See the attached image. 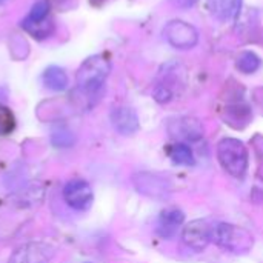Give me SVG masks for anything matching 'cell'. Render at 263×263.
I'll list each match as a JSON object with an SVG mask.
<instances>
[{"label":"cell","mask_w":263,"mask_h":263,"mask_svg":"<svg viewBox=\"0 0 263 263\" xmlns=\"http://www.w3.org/2000/svg\"><path fill=\"white\" fill-rule=\"evenodd\" d=\"M111 72V60L105 54L88 57L77 71V88L83 94L97 92Z\"/></svg>","instance_id":"6da1fadb"},{"label":"cell","mask_w":263,"mask_h":263,"mask_svg":"<svg viewBox=\"0 0 263 263\" xmlns=\"http://www.w3.org/2000/svg\"><path fill=\"white\" fill-rule=\"evenodd\" d=\"M217 159L222 168L233 177L242 179L248 170V149L243 142L227 137L217 145Z\"/></svg>","instance_id":"7a4b0ae2"},{"label":"cell","mask_w":263,"mask_h":263,"mask_svg":"<svg viewBox=\"0 0 263 263\" xmlns=\"http://www.w3.org/2000/svg\"><path fill=\"white\" fill-rule=\"evenodd\" d=\"M213 240L231 253H248L253 247V236L240 227L217 223L213 227Z\"/></svg>","instance_id":"3957f363"},{"label":"cell","mask_w":263,"mask_h":263,"mask_svg":"<svg viewBox=\"0 0 263 263\" xmlns=\"http://www.w3.org/2000/svg\"><path fill=\"white\" fill-rule=\"evenodd\" d=\"M163 37L176 49H191L199 43V31L183 20H171L163 28Z\"/></svg>","instance_id":"277c9868"},{"label":"cell","mask_w":263,"mask_h":263,"mask_svg":"<svg viewBox=\"0 0 263 263\" xmlns=\"http://www.w3.org/2000/svg\"><path fill=\"white\" fill-rule=\"evenodd\" d=\"M63 199L76 211H86L92 205L94 194L91 185L83 179H72L63 188Z\"/></svg>","instance_id":"5b68a950"},{"label":"cell","mask_w":263,"mask_h":263,"mask_svg":"<svg viewBox=\"0 0 263 263\" xmlns=\"http://www.w3.org/2000/svg\"><path fill=\"white\" fill-rule=\"evenodd\" d=\"M168 133L173 139L185 142H197L203 137V125L194 117H176L168 120Z\"/></svg>","instance_id":"8992f818"},{"label":"cell","mask_w":263,"mask_h":263,"mask_svg":"<svg viewBox=\"0 0 263 263\" xmlns=\"http://www.w3.org/2000/svg\"><path fill=\"white\" fill-rule=\"evenodd\" d=\"M182 240L185 247L196 253H200L206 250V247L213 240V227L205 220H193L183 228Z\"/></svg>","instance_id":"52a82bcc"},{"label":"cell","mask_w":263,"mask_h":263,"mask_svg":"<svg viewBox=\"0 0 263 263\" xmlns=\"http://www.w3.org/2000/svg\"><path fill=\"white\" fill-rule=\"evenodd\" d=\"M111 123L117 133L123 136H131L139 131V117L134 109L128 106H119L111 111Z\"/></svg>","instance_id":"ba28073f"},{"label":"cell","mask_w":263,"mask_h":263,"mask_svg":"<svg viewBox=\"0 0 263 263\" xmlns=\"http://www.w3.org/2000/svg\"><path fill=\"white\" fill-rule=\"evenodd\" d=\"M134 183L137 186V190L146 196L151 197H159V196H165L168 191H171V186L168 185L166 179H160L157 176L148 174V173H142L137 174L134 177Z\"/></svg>","instance_id":"9c48e42d"},{"label":"cell","mask_w":263,"mask_h":263,"mask_svg":"<svg viewBox=\"0 0 263 263\" xmlns=\"http://www.w3.org/2000/svg\"><path fill=\"white\" fill-rule=\"evenodd\" d=\"M243 0H208L211 15L220 22H228L237 17Z\"/></svg>","instance_id":"30bf717a"},{"label":"cell","mask_w":263,"mask_h":263,"mask_svg":"<svg viewBox=\"0 0 263 263\" xmlns=\"http://www.w3.org/2000/svg\"><path fill=\"white\" fill-rule=\"evenodd\" d=\"M185 220V214L180 210L176 208H170L162 211L160 217H159V225H157V231L162 237H171L176 234L177 228L183 223Z\"/></svg>","instance_id":"8fae6325"},{"label":"cell","mask_w":263,"mask_h":263,"mask_svg":"<svg viewBox=\"0 0 263 263\" xmlns=\"http://www.w3.org/2000/svg\"><path fill=\"white\" fill-rule=\"evenodd\" d=\"M43 83L51 91H65L68 88L69 79H68V74H66V71L63 68L52 65V66H48L45 69Z\"/></svg>","instance_id":"7c38bea8"},{"label":"cell","mask_w":263,"mask_h":263,"mask_svg":"<svg viewBox=\"0 0 263 263\" xmlns=\"http://www.w3.org/2000/svg\"><path fill=\"white\" fill-rule=\"evenodd\" d=\"M170 159L173 160V163L176 165H182V166H193L196 163L194 154L191 151V148L186 143L177 142L171 146L170 149Z\"/></svg>","instance_id":"4fadbf2b"},{"label":"cell","mask_w":263,"mask_h":263,"mask_svg":"<svg viewBox=\"0 0 263 263\" xmlns=\"http://www.w3.org/2000/svg\"><path fill=\"white\" fill-rule=\"evenodd\" d=\"M262 66V60L260 57L253 52V51H243L237 55V60H236V68L243 72V74H253L256 72L259 68Z\"/></svg>","instance_id":"5bb4252c"},{"label":"cell","mask_w":263,"mask_h":263,"mask_svg":"<svg viewBox=\"0 0 263 263\" xmlns=\"http://www.w3.org/2000/svg\"><path fill=\"white\" fill-rule=\"evenodd\" d=\"M22 28L29 32L32 37L35 39H46L52 34L54 31V23L49 22V20H45V22H37V23H32V22H28V20H22Z\"/></svg>","instance_id":"9a60e30c"},{"label":"cell","mask_w":263,"mask_h":263,"mask_svg":"<svg viewBox=\"0 0 263 263\" xmlns=\"http://www.w3.org/2000/svg\"><path fill=\"white\" fill-rule=\"evenodd\" d=\"M42 251H37L34 245H25L18 248L9 259V263H37V256Z\"/></svg>","instance_id":"2e32d148"},{"label":"cell","mask_w":263,"mask_h":263,"mask_svg":"<svg viewBox=\"0 0 263 263\" xmlns=\"http://www.w3.org/2000/svg\"><path fill=\"white\" fill-rule=\"evenodd\" d=\"M49 9H51V6H49V2H48V0H37V2L32 5L29 14L25 17V20L32 22V23L45 22V20H48Z\"/></svg>","instance_id":"e0dca14e"},{"label":"cell","mask_w":263,"mask_h":263,"mask_svg":"<svg viewBox=\"0 0 263 263\" xmlns=\"http://www.w3.org/2000/svg\"><path fill=\"white\" fill-rule=\"evenodd\" d=\"M51 142H52V145L57 146V148H69V146L74 145L76 137H74V134H72L68 128H63V126H62V128H57V129L52 131V134H51Z\"/></svg>","instance_id":"ac0fdd59"},{"label":"cell","mask_w":263,"mask_h":263,"mask_svg":"<svg viewBox=\"0 0 263 263\" xmlns=\"http://www.w3.org/2000/svg\"><path fill=\"white\" fill-rule=\"evenodd\" d=\"M14 125H15V122H14L12 112L8 108L0 106V136L11 133L14 129Z\"/></svg>","instance_id":"d6986e66"},{"label":"cell","mask_w":263,"mask_h":263,"mask_svg":"<svg viewBox=\"0 0 263 263\" xmlns=\"http://www.w3.org/2000/svg\"><path fill=\"white\" fill-rule=\"evenodd\" d=\"M170 3L174 5L176 8L188 9V8H193L196 3H199V0H170Z\"/></svg>","instance_id":"ffe728a7"},{"label":"cell","mask_w":263,"mask_h":263,"mask_svg":"<svg viewBox=\"0 0 263 263\" xmlns=\"http://www.w3.org/2000/svg\"><path fill=\"white\" fill-rule=\"evenodd\" d=\"M2 2H5V0H0V3H2Z\"/></svg>","instance_id":"44dd1931"},{"label":"cell","mask_w":263,"mask_h":263,"mask_svg":"<svg viewBox=\"0 0 263 263\" xmlns=\"http://www.w3.org/2000/svg\"><path fill=\"white\" fill-rule=\"evenodd\" d=\"M86 263H89V262H86Z\"/></svg>","instance_id":"7402d4cb"}]
</instances>
